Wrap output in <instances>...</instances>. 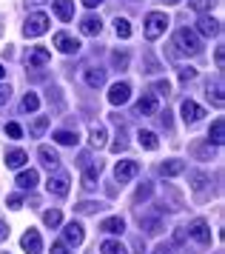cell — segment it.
<instances>
[{
  "instance_id": "obj_24",
  "label": "cell",
  "mask_w": 225,
  "mask_h": 254,
  "mask_svg": "<svg viewBox=\"0 0 225 254\" xmlns=\"http://www.w3.org/2000/svg\"><path fill=\"white\" fill-rule=\"evenodd\" d=\"M80 29H83V35H100V17H83V23H80Z\"/></svg>"
},
{
  "instance_id": "obj_41",
  "label": "cell",
  "mask_w": 225,
  "mask_h": 254,
  "mask_svg": "<svg viewBox=\"0 0 225 254\" xmlns=\"http://www.w3.org/2000/svg\"><path fill=\"white\" fill-rule=\"evenodd\" d=\"M154 92H157V94H166V97H169L171 83H169V80H157V83H154Z\"/></svg>"
},
{
  "instance_id": "obj_20",
  "label": "cell",
  "mask_w": 225,
  "mask_h": 254,
  "mask_svg": "<svg viewBox=\"0 0 225 254\" xmlns=\"http://www.w3.org/2000/svg\"><path fill=\"white\" fill-rule=\"evenodd\" d=\"M185 172V163L182 160H166L163 166H160V174L163 177H177V174Z\"/></svg>"
},
{
  "instance_id": "obj_28",
  "label": "cell",
  "mask_w": 225,
  "mask_h": 254,
  "mask_svg": "<svg viewBox=\"0 0 225 254\" xmlns=\"http://www.w3.org/2000/svg\"><path fill=\"white\" fill-rule=\"evenodd\" d=\"M114 32H117V37L128 40V37H131V23H128L125 17H117V20H114Z\"/></svg>"
},
{
  "instance_id": "obj_50",
  "label": "cell",
  "mask_w": 225,
  "mask_h": 254,
  "mask_svg": "<svg viewBox=\"0 0 225 254\" xmlns=\"http://www.w3.org/2000/svg\"><path fill=\"white\" fill-rule=\"evenodd\" d=\"M160 123H163V126H166V128H171V115H169V112H166V115L160 117Z\"/></svg>"
},
{
  "instance_id": "obj_49",
  "label": "cell",
  "mask_w": 225,
  "mask_h": 254,
  "mask_svg": "<svg viewBox=\"0 0 225 254\" xmlns=\"http://www.w3.org/2000/svg\"><path fill=\"white\" fill-rule=\"evenodd\" d=\"M134 252L137 254H146V246H143V240H140V237L134 240Z\"/></svg>"
},
{
  "instance_id": "obj_16",
  "label": "cell",
  "mask_w": 225,
  "mask_h": 254,
  "mask_svg": "<svg viewBox=\"0 0 225 254\" xmlns=\"http://www.w3.org/2000/svg\"><path fill=\"white\" fill-rule=\"evenodd\" d=\"M49 60H52V52H49V49H43V46H37V49H32V52H29L26 63H29V66H46Z\"/></svg>"
},
{
  "instance_id": "obj_1",
  "label": "cell",
  "mask_w": 225,
  "mask_h": 254,
  "mask_svg": "<svg viewBox=\"0 0 225 254\" xmlns=\"http://www.w3.org/2000/svg\"><path fill=\"white\" fill-rule=\"evenodd\" d=\"M174 43H177V49H180V52H185V55H197V52H203L200 35H197V32H191V29H180V32L174 35Z\"/></svg>"
},
{
  "instance_id": "obj_37",
  "label": "cell",
  "mask_w": 225,
  "mask_h": 254,
  "mask_svg": "<svg viewBox=\"0 0 225 254\" xmlns=\"http://www.w3.org/2000/svg\"><path fill=\"white\" fill-rule=\"evenodd\" d=\"M125 146H128V140H125V128H120L117 140L112 143V151H114V154H120V151H125Z\"/></svg>"
},
{
  "instance_id": "obj_21",
  "label": "cell",
  "mask_w": 225,
  "mask_h": 254,
  "mask_svg": "<svg viewBox=\"0 0 225 254\" xmlns=\"http://www.w3.org/2000/svg\"><path fill=\"white\" fill-rule=\"evenodd\" d=\"M37 180H40V177H37V172H34V169H26V172L17 174V186H20V189H26V191H29V189H34V186H37Z\"/></svg>"
},
{
  "instance_id": "obj_25",
  "label": "cell",
  "mask_w": 225,
  "mask_h": 254,
  "mask_svg": "<svg viewBox=\"0 0 225 254\" xmlns=\"http://www.w3.org/2000/svg\"><path fill=\"white\" fill-rule=\"evenodd\" d=\"M137 140H140V146H143V149H148V151H154L160 146V140H157V134H154V131H140V134H137Z\"/></svg>"
},
{
  "instance_id": "obj_27",
  "label": "cell",
  "mask_w": 225,
  "mask_h": 254,
  "mask_svg": "<svg viewBox=\"0 0 225 254\" xmlns=\"http://www.w3.org/2000/svg\"><path fill=\"white\" fill-rule=\"evenodd\" d=\"M89 143L94 146V149H100V146H106V128H103V126H94V128H91Z\"/></svg>"
},
{
  "instance_id": "obj_38",
  "label": "cell",
  "mask_w": 225,
  "mask_h": 254,
  "mask_svg": "<svg viewBox=\"0 0 225 254\" xmlns=\"http://www.w3.org/2000/svg\"><path fill=\"white\" fill-rule=\"evenodd\" d=\"M191 183H194V189H197V191H203L205 186H208V177H205L203 172H191Z\"/></svg>"
},
{
  "instance_id": "obj_9",
  "label": "cell",
  "mask_w": 225,
  "mask_h": 254,
  "mask_svg": "<svg viewBox=\"0 0 225 254\" xmlns=\"http://www.w3.org/2000/svg\"><path fill=\"white\" fill-rule=\"evenodd\" d=\"M46 189H49V194H55V197H66V194H68V177H66V174L49 177Z\"/></svg>"
},
{
  "instance_id": "obj_32",
  "label": "cell",
  "mask_w": 225,
  "mask_h": 254,
  "mask_svg": "<svg viewBox=\"0 0 225 254\" xmlns=\"http://www.w3.org/2000/svg\"><path fill=\"white\" fill-rule=\"evenodd\" d=\"M40 109V97L34 92H26V97H23V112H37Z\"/></svg>"
},
{
  "instance_id": "obj_40",
  "label": "cell",
  "mask_w": 225,
  "mask_h": 254,
  "mask_svg": "<svg viewBox=\"0 0 225 254\" xmlns=\"http://www.w3.org/2000/svg\"><path fill=\"white\" fill-rule=\"evenodd\" d=\"M6 134H9L11 140H17V137L23 134V128L17 126V123H6Z\"/></svg>"
},
{
  "instance_id": "obj_18",
  "label": "cell",
  "mask_w": 225,
  "mask_h": 254,
  "mask_svg": "<svg viewBox=\"0 0 225 254\" xmlns=\"http://www.w3.org/2000/svg\"><path fill=\"white\" fill-rule=\"evenodd\" d=\"M157 97H154V94H143V97H140V103H137V112H140V115H157Z\"/></svg>"
},
{
  "instance_id": "obj_42",
  "label": "cell",
  "mask_w": 225,
  "mask_h": 254,
  "mask_svg": "<svg viewBox=\"0 0 225 254\" xmlns=\"http://www.w3.org/2000/svg\"><path fill=\"white\" fill-rule=\"evenodd\" d=\"M97 208H100L97 203H80V206H77V211H80V214H94Z\"/></svg>"
},
{
  "instance_id": "obj_19",
  "label": "cell",
  "mask_w": 225,
  "mask_h": 254,
  "mask_svg": "<svg viewBox=\"0 0 225 254\" xmlns=\"http://www.w3.org/2000/svg\"><path fill=\"white\" fill-rule=\"evenodd\" d=\"M100 231H109V234H123V231H125V220L123 217H106L100 223Z\"/></svg>"
},
{
  "instance_id": "obj_5",
  "label": "cell",
  "mask_w": 225,
  "mask_h": 254,
  "mask_svg": "<svg viewBox=\"0 0 225 254\" xmlns=\"http://www.w3.org/2000/svg\"><path fill=\"white\" fill-rule=\"evenodd\" d=\"M55 49H60L63 55H77L80 52V40L71 37L68 32H57L55 35Z\"/></svg>"
},
{
  "instance_id": "obj_23",
  "label": "cell",
  "mask_w": 225,
  "mask_h": 254,
  "mask_svg": "<svg viewBox=\"0 0 225 254\" xmlns=\"http://www.w3.org/2000/svg\"><path fill=\"white\" fill-rule=\"evenodd\" d=\"M211 151H214V146H211V143H203V140L191 143V154L197 157V160H208V157H211Z\"/></svg>"
},
{
  "instance_id": "obj_4",
  "label": "cell",
  "mask_w": 225,
  "mask_h": 254,
  "mask_svg": "<svg viewBox=\"0 0 225 254\" xmlns=\"http://www.w3.org/2000/svg\"><path fill=\"white\" fill-rule=\"evenodd\" d=\"M137 174H140V163H134V160H120L117 166H114V177H117L120 183L134 180Z\"/></svg>"
},
{
  "instance_id": "obj_11",
  "label": "cell",
  "mask_w": 225,
  "mask_h": 254,
  "mask_svg": "<svg viewBox=\"0 0 225 254\" xmlns=\"http://www.w3.org/2000/svg\"><path fill=\"white\" fill-rule=\"evenodd\" d=\"M103 172V163H91L89 169H86V174H83V189L86 191H94L97 189V174Z\"/></svg>"
},
{
  "instance_id": "obj_3",
  "label": "cell",
  "mask_w": 225,
  "mask_h": 254,
  "mask_svg": "<svg viewBox=\"0 0 225 254\" xmlns=\"http://www.w3.org/2000/svg\"><path fill=\"white\" fill-rule=\"evenodd\" d=\"M46 29H49V14L34 12V14H29V20H26V26H23V35L26 37H40Z\"/></svg>"
},
{
  "instance_id": "obj_51",
  "label": "cell",
  "mask_w": 225,
  "mask_h": 254,
  "mask_svg": "<svg viewBox=\"0 0 225 254\" xmlns=\"http://www.w3.org/2000/svg\"><path fill=\"white\" fill-rule=\"evenodd\" d=\"M223 63H225V55H223V49H217V66L223 69Z\"/></svg>"
},
{
  "instance_id": "obj_54",
  "label": "cell",
  "mask_w": 225,
  "mask_h": 254,
  "mask_svg": "<svg viewBox=\"0 0 225 254\" xmlns=\"http://www.w3.org/2000/svg\"><path fill=\"white\" fill-rule=\"evenodd\" d=\"M0 77H6V69H3V66H0Z\"/></svg>"
},
{
  "instance_id": "obj_53",
  "label": "cell",
  "mask_w": 225,
  "mask_h": 254,
  "mask_svg": "<svg viewBox=\"0 0 225 254\" xmlns=\"http://www.w3.org/2000/svg\"><path fill=\"white\" fill-rule=\"evenodd\" d=\"M157 254H171V249H169V246H160V249H157Z\"/></svg>"
},
{
  "instance_id": "obj_47",
  "label": "cell",
  "mask_w": 225,
  "mask_h": 254,
  "mask_svg": "<svg viewBox=\"0 0 225 254\" xmlns=\"http://www.w3.org/2000/svg\"><path fill=\"white\" fill-rule=\"evenodd\" d=\"M188 6H191V9H197V12H203V9L208 6V3H205V0H191Z\"/></svg>"
},
{
  "instance_id": "obj_6",
  "label": "cell",
  "mask_w": 225,
  "mask_h": 254,
  "mask_svg": "<svg viewBox=\"0 0 225 254\" xmlns=\"http://www.w3.org/2000/svg\"><path fill=\"white\" fill-rule=\"evenodd\" d=\"M128 97H131V86H128V83H114L112 89H109V103L112 106L128 103Z\"/></svg>"
},
{
  "instance_id": "obj_48",
  "label": "cell",
  "mask_w": 225,
  "mask_h": 254,
  "mask_svg": "<svg viewBox=\"0 0 225 254\" xmlns=\"http://www.w3.org/2000/svg\"><path fill=\"white\" fill-rule=\"evenodd\" d=\"M6 237H9V226L0 220V240H6Z\"/></svg>"
},
{
  "instance_id": "obj_35",
  "label": "cell",
  "mask_w": 225,
  "mask_h": 254,
  "mask_svg": "<svg viewBox=\"0 0 225 254\" xmlns=\"http://www.w3.org/2000/svg\"><path fill=\"white\" fill-rule=\"evenodd\" d=\"M46 128H49V117H37V120L32 123V137H40Z\"/></svg>"
},
{
  "instance_id": "obj_52",
  "label": "cell",
  "mask_w": 225,
  "mask_h": 254,
  "mask_svg": "<svg viewBox=\"0 0 225 254\" xmlns=\"http://www.w3.org/2000/svg\"><path fill=\"white\" fill-rule=\"evenodd\" d=\"M103 0H83V6H89V9H94V6H100Z\"/></svg>"
},
{
  "instance_id": "obj_14",
  "label": "cell",
  "mask_w": 225,
  "mask_h": 254,
  "mask_svg": "<svg viewBox=\"0 0 225 254\" xmlns=\"http://www.w3.org/2000/svg\"><path fill=\"white\" fill-rule=\"evenodd\" d=\"M208 143H211V146H223L225 143V120L223 117H217L214 123H211V131H208Z\"/></svg>"
},
{
  "instance_id": "obj_45",
  "label": "cell",
  "mask_w": 225,
  "mask_h": 254,
  "mask_svg": "<svg viewBox=\"0 0 225 254\" xmlns=\"http://www.w3.org/2000/svg\"><path fill=\"white\" fill-rule=\"evenodd\" d=\"M6 203H9L11 208H20L23 200H20V194H9V197H6Z\"/></svg>"
},
{
  "instance_id": "obj_34",
  "label": "cell",
  "mask_w": 225,
  "mask_h": 254,
  "mask_svg": "<svg viewBox=\"0 0 225 254\" xmlns=\"http://www.w3.org/2000/svg\"><path fill=\"white\" fill-rule=\"evenodd\" d=\"M208 100H214V106L217 109H223V83H217L214 89H211V86H208Z\"/></svg>"
},
{
  "instance_id": "obj_43",
  "label": "cell",
  "mask_w": 225,
  "mask_h": 254,
  "mask_svg": "<svg viewBox=\"0 0 225 254\" xmlns=\"http://www.w3.org/2000/svg\"><path fill=\"white\" fill-rule=\"evenodd\" d=\"M194 77H197V69H191V66L180 69V80H194Z\"/></svg>"
},
{
  "instance_id": "obj_39",
  "label": "cell",
  "mask_w": 225,
  "mask_h": 254,
  "mask_svg": "<svg viewBox=\"0 0 225 254\" xmlns=\"http://www.w3.org/2000/svg\"><path fill=\"white\" fill-rule=\"evenodd\" d=\"M151 197V183H143L140 189H137V194H134V200L140 203V200H148Z\"/></svg>"
},
{
  "instance_id": "obj_7",
  "label": "cell",
  "mask_w": 225,
  "mask_h": 254,
  "mask_svg": "<svg viewBox=\"0 0 225 254\" xmlns=\"http://www.w3.org/2000/svg\"><path fill=\"white\" fill-rule=\"evenodd\" d=\"M188 234H191L200 246H208V243H211V229H208L205 220H194L191 226H188Z\"/></svg>"
},
{
  "instance_id": "obj_8",
  "label": "cell",
  "mask_w": 225,
  "mask_h": 254,
  "mask_svg": "<svg viewBox=\"0 0 225 254\" xmlns=\"http://www.w3.org/2000/svg\"><path fill=\"white\" fill-rule=\"evenodd\" d=\"M20 246H23V249H26L29 254H40V252H43V240H40V231H37V229H29L26 234H23Z\"/></svg>"
},
{
  "instance_id": "obj_2",
  "label": "cell",
  "mask_w": 225,
  "mask_h": 254,
  "mask_svg": "<svg viewBox=\"0 0 225 254\" xmlns=\"http://www.w3.org/2000/svg\"><path fill=\"white\" fill-rule=\"evenodd\" d=\"M166 29H169V14L151 12L146 17V37H148V40H157V37H163V35H166Z\"/></svg>"
},
{
  "instance_id": "obj_46",
  "label": "cell",
  "mask_w": 225,
  "mask_h": 254,
  "mask_svg": "<svg viewBox=\"0 0 225 254\" xmlns=\"http://www.w3.org/2000/svg\"><path fill=\"white\" fill-rule=\"evenodd\" d=\"M52 254H68V249L63 243H55V246H52Z\"/></svg>"
},
{
  "instance_id": "obj_44",
  "label": "cell",
  "mask_w": 225,
  "mask_h": 254,
  "mask_svg": "<svg viewBox=\"0 0 225 254\" xmlns=\"http://www.w3.org/2000/svg\"><path fill=\"white\" fill-rule=\"evenodd\" d=\"M9 97H11V89H9V86H0V106L9 103Z\"/></svg>"
},
{
  "instance_id": "obj_33",
  "label": "cell",
  "mask_w": 225,
  "mask_h": 254,
  "mask_svg": "<svg viewBox=\"0 0 225 254\" xmlns=\"http://www.w3.org/2000/svg\"><path fill=\"white\" fill-rule=\"evenodd\" d=\"M60 220H63V214H60V208H49L43 214V223L49 226V229H55V226H60Z\"/></svg>"
},
{
  "instance_id": "obj_36",
  "label": "cell",
  "mask_w": 225,
  "mask_h": 254,
  "mask_svg": "<svg viewBox=\"0 0 225 254\" xmlns=\"http://www.w3.org/2000/svg\"><path fill=\"white\" fill-rule=\"evenodd\" d=\"M112 66L123 71L125 66H128V55H125V52H114V55H112Z\"/></svg>"
},
{
  "instance_id": "obj_26",
  "label": "cell",
  "mask_w": 225,
  "mask_h": 254,
  "mask_svg": "<svg viewBox=\"0 0 225 254\" xmlns=\"http://www.w3.org/2000/svg\"><path fill=\"white\" fill-rule=\"evenodd\" d=\"M86 83H89L91 89H100L103 83H106V74L100 69H86Z\"/></svg>"
},
{
  "instance_id": "obj_22",
  "label": "cell",
  "mask_w": 225,
  "mask_h": 254,
  "mask_svg": "<svg viewBox=\"0 0 225 254\" xmlns=\"http://www.w3.org/2000/svg\"><path fill=\"white\" fill-rule=\"evenodd\" d=\"M40 160H43L46 169H57L60 166V157H57L55 149H49V146H40Z\"/></svg>"
},
{
  "instance_id": "obj_55",
  "label": "cell",
  "mask_w": 225,
  "mask_h": 254,
  "mask_svg": "<svg viewBox=\"0 0 225 254\" xmlns=\"http://www.w3.org/2000/svg\"><path fill=\"white\" fill-rule=\"evenodd\" d=\"M163 3H180V0H163Z\"/></svg>"
},
{
  "instance_id": "obj_13",
  "label": "cell",
  "mask_w": 225,
  "mask_h": 254,
  "mask_svg": "<svg viewBox=\"0 0 225 254\" xmlns=\"http://www.w3.org/2000/svg\"><path fill=\"white\" fill-rule=\"evenodd\" d=\"M52 6H55V14L63 23H68V20L74 17V3H71V0H55Z\"/></svg>"
},
{
  "instance_id": "obj_12",
  "label": "cell",
  "mask_w": 225,
  "mask_h": 254,
  "mask_svg": "<svg viewBox=\"0 0 225 254\" xmlns=\"http://www.w3.org/2000/svg\"><path fill=\"white\" fill-rule=\"evenodd\" d=\"M200 117H205V112L200 106L194 103V100H182V120L185 123H197Z\"/></svg>"
},
{
  "instance_id": "obj_10",
  "label": "cell",
  "mask_w": 225,
  "mask_h": 254,
  "mask_svg": "<svg viewBox=\"0 0 225 254\" xmlns=\"http://www.w3.org/2000/svg\"><path fill=\"white\" fill-rule=\"evenodd\" d=\"M197 32L205 37H217L220 35V20H214V17H208V14H203L200 20H197Z\"/></svg>"
},
{
  "instance_id": "obj_15",
  "label": "cell",
  "mask_w": 225,
  "mask_h": 254,
  "mask_svg": "<svg viewBox=\"0 0 225 254\" xmlns=\"http://www.w3.org/2000/svg\"><path fill=\"white\" fill-rule=\"evenodd\" d=\"M63 237H66V243H71V246H80V243H83V237H86V234H83V226H80V223H74V220H71V223H68L66 229H63Z\"/></svg>"
},
{
  "instance_id": "obj_31",
  "label": "cell",
  "mask_w": 225,
  "mask_h": 254,
  "mask_svg": "<svg viewBox=\"0 0 225 254\" xmlns=\"http://www.w3.org/2000/svg\"><path fill=\"white\" fill-rule=\"evenodd\" d=\"M100 252L103 254H125V246L123 243H117V240H106L100 246Z\"/></svg>"
},
{
  "instance_id": "obj_29",
  "label": "cell",
  "mask_w": 225,
  "mask_h": 254,
  "mask_svg": "<svg viewBox=\"0 0 225 254\" xmlns=\"http://www.w3.org/2000/svg\"><path fill=\"white\" fill-rule=\"evenodd\" d=\"M140 226L146 231H151V234H160L163 231V220H157V217H140Z\"/></svg>"
},
{
  "instance_id": "obj_30",
  "label": "cell",
  "mask_w": 225,
  "mask_h": 254,
  "mask_svg": "<svg viewBox=\"0 0 225 254\" xmlns=\"http://www.w3.org/2000/svg\"><path fill=\"white\" fill-rule=\"evenodd\" d=\"M55 140L60 146H74L77 143V131H66V128L63 131H55Z\"/></svg>"
},
{
  "instance_id": "obj_17",
  "label": "cell",
  "mask_w": 225,
  "mask_h": 254,
  "mask_svg": "<svg viewBox=\"0 0 225 254\" xmlns=\"http://www.w3.org/2000/svg\"><path fill=\"white\" fill-rule=\"evenodd\" d=\"M29 163V154L23 149H11V151H6V166L9 169H20V166H26Z\"/></svg>"
}]
</instances>
